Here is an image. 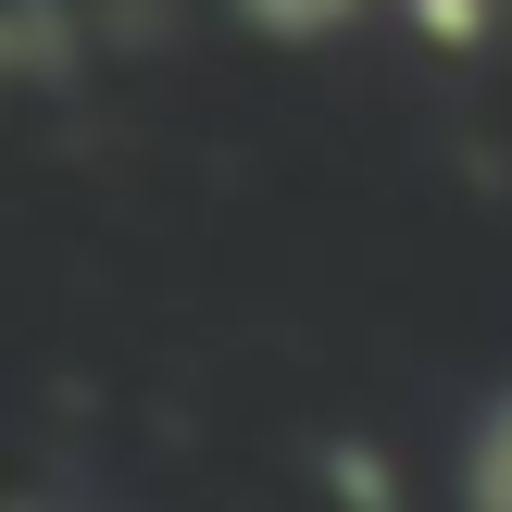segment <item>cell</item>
<instances>
[{
	"label": "cell",
	"instance_id": "6da1fadb",
	"mask_svg": "<svg viewBox=\"0 0 512 512\" xmlns=\"http://www.w3.org/2000/svg\"><path fill=\"white\" fill-rule=\"evenodd\" d=\"M450 500H463V512H512V388H488V400H475L463 463H450Z\"/></svg>",
	"mask_w": 512,
	"mask_h": 512
}]
</instances>
